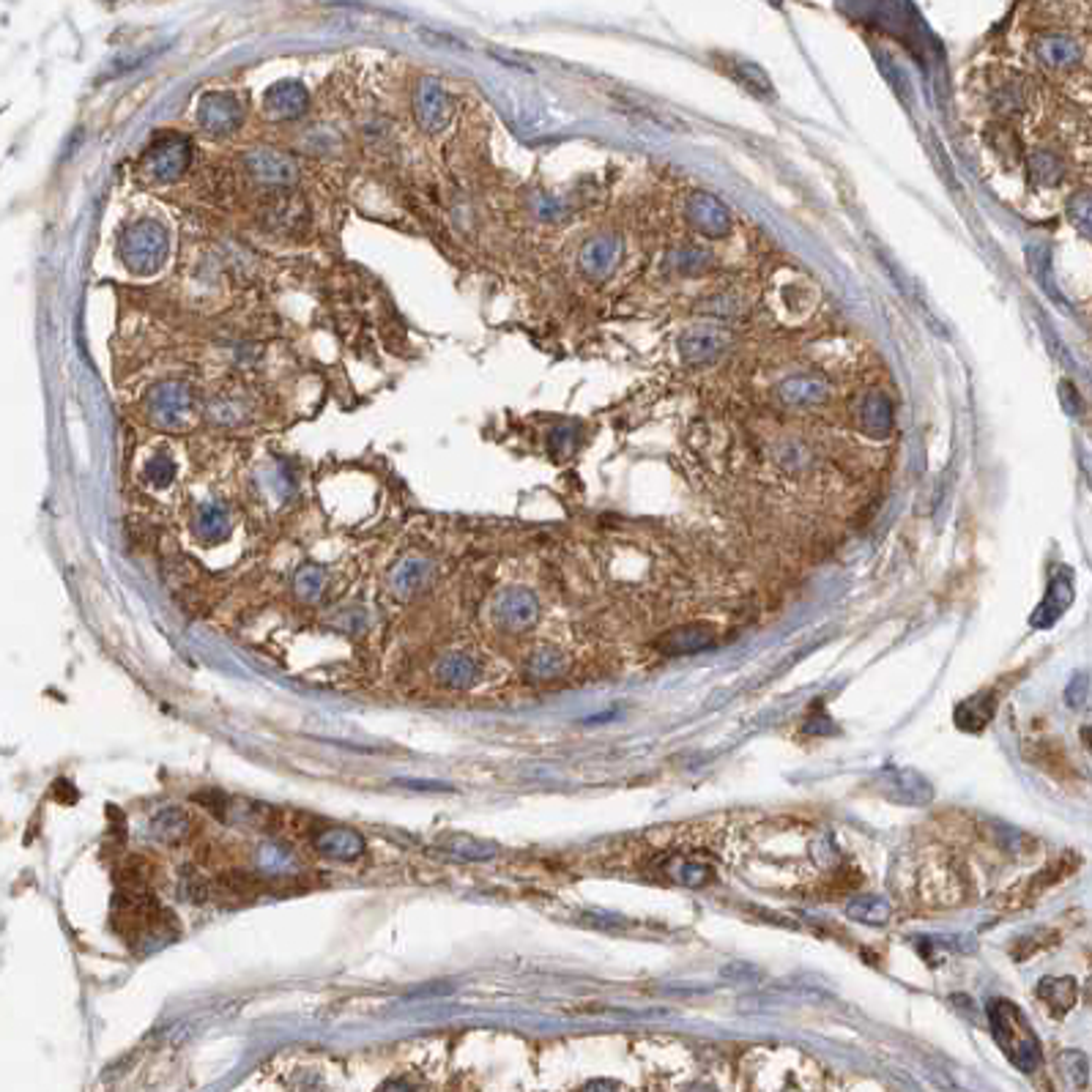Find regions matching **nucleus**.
Segmentation results:
<instances>
[{"label":"nucleus","mask_w":1092,"mask_h":1092,"mask_svg":"<svg viewBox=\"0 0 1092 1092\" xmlns=\"http://www.w3.org/2000/svg\"><path fill=\"white\" fill-rule=\"evenodd\" d=\"M989 1024L994 1032L996 1046L1005 1052V1057L1016 1068L1032 1073L1041 1065L1038 1035H1035L1032 1024L1019 1005H1013L1010 999H991L989 1002Z\"/></svg>","instance_id":"f257e3e1"},{"label":"nucleus","mask_w":1092,"mask_h":1092,"mask_svg":"<svg viewBox=\"0 0 1092 1092\" xmlns=\"http://www.w3.org/2000/svg\"><path fill=\"white\" fill-rule=\"evenodd\" d=\"M168 255V231L157 220H140L123 231L121 260L135 274H154Z\"/></svg>","instance_id":"f03ea898"},{"label":"nucleus","mask_w":1092,"mask_h":1092,"mask_svg":"<svg viewBox=\"0 0 1092 1092\" xmlns=\"http://www.w3.org/2000/svg\"><path fill=\"white\" fill-rule=\"evenodd\" d=\"M192 162V146L184 135L157 137L146 154V168L157 181H175Z\"/></svg>","instance_id":"7ed1b4c3"},{"label":"nucleus","mask_w":1092,"mask_h":1092,"mask_svg":"<svg viewBox=\"0 0 1092 1092\" xmlns=\"http://www.w3.org/2000/svg\"><path fill=\"white\" fill-rule=\"evenodd\" d=\"M241 118H244V107H241V102L234 94L214 91V94H206V97L200 99V104H197V123H200V129L214 137H225L236 132L241 126Z\"/></svg>","instance_id":"20e7f679"},{"label":"nucleus","mask_w":1092,"mask_h":1092,"mask_svg":"<svg viewBox=\"0 0 1092 1092\" xmlns=\"http://www.w3.org/2000/svg\"><path fill=\"white\" fill-rule=\"evenodd\" d=\"M148 411L162 428L181 425L192 411V392L178 380L160 383V386H154V392L148 394Z\"/></svg>","instance_id":"39448f33"},{"label":"nucleus","mask_w":1092,"mask_h":1092,"mask_svg":"<svg viewBox=\"0 0 1092 1092\" xmlns=\"http://www.w3.org/2000/svg\"><path fill=\"white\" fill-rule=\"evenodd\" d=\"M493 616H496L499 627L510 630V633H520V630H528L537 622L540 602L528 589H507L493 602Z\"/></svg>","instance_id":"423d86ee"},{"label":"nucleus","mask_w":1092,"mask_h":1092,"mask_svg":"<svg viewBox=\"0 0 1092 1092\" xmlns=\"http://www.w3.org/2000/svg\"><path fill=\"white\" fill-rule=\"evenodd\" d=\"M246 171L252 172L263 184L288 186L299 178V165L291 154L274 151V148H255L244 157Z\"/></svg>","instance_id":"0eeeda50"},{"label":"nucleus","mask_w":1092,"mask_h":1092,"mask_svg":"<svg viewBox=\"0 0 1092 1092\" xmlns=\"http://www.w3.org/2000/svg\"><path fill=\"white\" fill-rule=\"evenodd\" d=\"M414 110H417V121L422 123V129H428V132H442L446 126V121H449V99H446V91L439 80L425 77L419 83Z\"/></svg>","instance_id":"6e6552de"},{"label":"nucleus","mask_w":1092,"mask_h":1092,"mask_svg":"<svg viewBox=\"0 0 1092 1092\" xmlns=\"http://www.w3.org/2000/svg\"><path fill=\"white\" fill-rule=\"evenodd\" d=\"M728 345V334L717 326H693L679 340V354L688 365H704L720 357Z\"/></svg>","instance_id":"1a4fd4ad"},{"label":"nucleus","mask_w":1092,"mask_h":1092,"mask_svg":"<svg viewBox=\"0 0 1092 1092\" xmlns=\"http://www.w3.org/2000/svg\"><path fill=\"white\" fill-rule=\"evenodd\" d=\"M622 255V241L616 236H597L583 244L578 255V266L589 280H605L616 269Z\"/></svg>","instance_id":"9d476101"},{"label":"nucleus","mask_w":1092,"mask_h":1092,"mask_svg":"<svg viewBox=\"0 0 1092 1092\" xmlns=\"http://www.w3.org/2000/svg\"><path fill=\"white\" fill-rule=\"evenodd\" d=\"M688 220L693 228L701 231L710 239H723L728 234V211L725 206L710 192H696L688 200Z\"/></svg>","instance_id":"9b49d317"},{"label":"nucleus","mask_w":1092,"mask_h":1092,"mask_svg":"<svg viewBox=\"0 0 1092 1092\" xmlns=\"http://www.w3.org/2000/svg\"><path fill=\"white\" fill-rule=\"evenodd\" d=\"M312 847L323 857L334 859H357L365 854V838L357 833V830H348V827H326L320 833L312 835Z\"/></svg>","instance_id":"f8f14e48"},{"label":"nucleus","mask_w":1092,"mask_h":1092,"mask_svg":"<svg viewBox=\"0 0 1092 1092\" xmlns=\"http://www.w3.org/2000/svg\"><path fill=\"white\" fill-rule=\"evenodd\" d=\"M896 425V408L884 392H868L859 403V428L871 439H884Z\"/></svg>","instance_id":"ddd939ff"},{"label":"nucleus","mask_w":1092,"mask_h":1092,"mask_svg":"<svg viewBox=\"0 0 1092 1092\" xmlns=\"http://www.w3.org/2000/svg\"><path fill=\"white\" fill-rule=\"evenodd\" d=\"M307 91L296 80H283V83L271 86L263 97L266 112H271L274 118H299L302 112L307 110Z\"/></svg>","instance_id":"4468645a"},{"label":"nucleus","mask_w":1092,"mask_h":1092,"mask_svg":"<svg viewBox=\"0 0 1092 1092\" xmlns=\"http://www.w3.org/2000/svg\"><path fill=\"white\" fill-rule=\"evenodd\" d=\"M1070 602H1073V583H1070L1068 573H1059V576L1052 580L1046 600L1041 602V605H1038V611L1032 614V625L1052 627L1059 616L1068 611Z\"/></svg>","instance_id":"2eb2a0df"},{"label":"nucleus","mask_w":1092,"mask_h":1092,"mask_svg":"<svg viewBox=\"0 0 1092 1092\" xmlns=\"http://www.w3.org/2000/svg\"><path fill=\"white\" fill-rule=\"evenodd\" d=\"M430 573H433V565L425 556H405L403 562L394 565L389 583H392L397 597H411L414 591H419L428 583Z\"/></svg>","instance_id":"dca6fc26"},{"label":"nucleus","mask_w":1092,"mask_h":1092,"mask_svg":"<svg viewBox=\"0 0 1092 1092\" xmlns=\"http://www.w3.org/2000/svg\"><path fill=\"white\" fill-rule=\"evenodd\" d=\"M830 386L819 375H794L781 383V400L785 405H819L827 400Z\"/></svg>","instance_id":"f3484780"},{"label":"nucleus","mask_w":1092,"mask_h":1092,"mask_svg":"<svg viewBox=\"0 0 1092 1092\" xmlns=\"http://www.w3.org/2000/svg\"><path fill=\"white\" fill-rule=\"evenodd\" d=\"M713 647V633L707 627L688 625V627H676L671 633H665L660 639V651L665 654H696V651Z\"/></svg>","instance_id":"a211bd4d"},{"label":"nucleus","mask_w":1092,"mask_h":1092,"mask_svg":"<svg viewBox=\"0 0 1092 1092\" xmlns=\"http://www.w3.org/2000/svg\"><path fill=\"white\" fill-rule=\"evenodd\" d=\"M195 531L200 540L220 542L231 534V515L220 502H203L195 512Z\"/></svg>","instance_id":"6ab92c4d"},{"label":"nucleus","mask_w":1092,"mask_h":1092,"mask_svg":"<svg viewBox=\"0 0 1092 1092\" xmlns=\"http://www.w3.org/2000/svg\"><path fill=\"white\" fill-rule=\"evenodd\" d=\"M436 676L442 679L444 685H449V688L466 690V688H471L474 682H477L479 665H477V660L471 657V654H463V651H452V654H446L442 663H439V668H436Z\"/></svg>","instance_id":"aec40b11"},{"label":"nucleus","mask_w":1092,"mask_h":1092,"mask_svg":"<svg viewBox=\"0 0 1092 1092\" xmlns=\"http://www.w3.org/2000/svg\"><path fill=\"white\" fill-rule=\"evenodd\" d=\"M439 849L446 852V854H452V857L471 859V862H477V859L485 862V859H493L499 854L496 844L479 841L474 835H446L444 841H439Z\"/></svg>","instance_id":"412c9836"},{"label":"nucleus","mask_w":1092,"mask_h":1092,"mask_svg":"<svg viewBox=\"0 0 1092 1092\" xmlns=\"http://www.w3.org/2000/svg\"><path fill=\"white\" fill-rule=\"evenodd\" d=\"M1038 996L1044 999L1046 1005L1052 1007L1055 1013H1068L1070 1007L1076 1005V996H1079V986L1073 978H1044L1038 983Z\"/></svg>","instance_id":"4be33fe9"},{"label":"nucleus","mask_w":1092,"mask_h":1092,"mask_svg":"<svg viewBox=\"0 0 1092 1092\" xmlns=\"http://www.w3.org/2000/svg\"><path fill=\"white\" fill-rule=\"evenodd\" d=\"M1035 52H1038V58H1041L1046 66H1055V69H1059V66H1073V63L1081 58L1079 44H1076L1073 38H1065V36L1041 38V41H1038V47H1035Z\"/></svg>","instance_id":"5701e85b"},{"label":"nucleus","mask_w":1092,"mask_h":1092,"mask_svg":"<svg viewBox=\"0 0 1092 1092\" xmlns=\"http://www.w3.org/2000/svg\"><path fill=\"white\" fill-rule=\"evenodd\" d=\"M567 657L559 649L553 647H542L526 660V674L528 679L534 682H548V679H556V676L565 674Z\"/></svg>","instance_id":"b1692460"},{"label":"nucleus","mask_w":1092,"mask_h":1092,"mask_svg":"<svg viewBox=\"0 0 1092 1092\" xmlns=\"http://www.w3.org/2000/svg\"><path fill=\"white\" fill-rule=\"evenodd\" d=\"M847 915L852 921L865 922V925H884V922L890 921V904L884 898L862 896L849 901Z\"/></svg>","instance_id":"393cba45"},{"label":"nucleus","mask_w":1092,"mask_h":1092,"mask_svg":"<svg viewBox=\"0 0 1092 1092\" xmlns=\"http://www.w3.org/2000/svg\"><path fill=\"white\" fill-rule=\"evenodd\" d=\"M294 589L305 602H315L326 589V573L318 565L299 567V573L294 576Z\"/></svg>","instance_id":"a878e982"},{"label":"nucleus","mask_w":1092,"mask_h":1092,"mask_svg":"<svg viewBox=\"0 0 1092 1092\" xmlns=\"http://www.w3.org/2000/svg\"><path fill=\"white\" fill-rule=\"evenodd\" d=\"M1030 171H1032V178H1035L1038 184L1055 186L1062 181L1065 168H1062V162L1057 160L1055 154H1049V151H1035V154L1030 157Z\"/></svg>","instance_id":"bb28decb"},{"label":"nucleus","mask_w":1092,"mask_h":1092,"mask_svg":"<svg viewBox=\"0 0 1092 1092\" xmlns=\"http://www.w3.org/2000/svg\"><path fill=\"white\" fill-rule=\"evenodd\" d=\"M151 830L157 833L160 841H178V838L186 835V830H189V819H186V813H181L178 808H168V810H162L160 816H154Z\"/></svg>","instance_id":"cd10ccee"},{"label":"nucleus","mask_w":1092,"mask_h":1092,"mask_svg":"<svg viewBox=\"0 0 1092 1092\" xmlns=\"http://www.w3.org/2000/svg\"><path fill=\"white\" fill-rule=\"evenodd\" d=\"M1068 217L1073 222V228L1079 231L1084 239L1092 241V189H1084V192H1076V195L1068 200Z\"/></svg>","instance_id":"c85d7f7f"},{"label":"nucleus","mask_w":1092,"mask_h":1092,"mask_svg":"<svg viewBox=\"0 0 1092 1092\" xmlns=\"http://www.w3.org/2000/svg\"><path fill=\"white\" fill-rule=\"evenodd\" d=\"M1057 1065H1059V1073H1062V1079L1068 1081L1070 1087H1084L1087 1079H1090V1062H1087V1057L1081 1055V1052H1062L1059 1059H1057Z\"/></svg>","instance_id":"c756f323"},{"label":"nucleus","mask_w":1092,"mask_h":1092,"mask_svg":"<svg viewBox=\"0 0 1092 1092\" xmlns=\"http://www.w3.org/2000/svg\"><path fill=\"white\" fill-rule=\"evenodd\" d=\"M986 696V693H983ZM983 696H978V699H972L967 701L964 707H958V713L956 715H964L967 713V720H961V728H981L989 717H991V713H994V704H991V699H986V704L981 707V701Z\"/></svg>","instance_id":"7c9ffc66"},{"label":"nucleus","mask_w":1092,"mask_h":1092,"mask_svg":"<svg viewBox=\"0 0 1092 1092\" xmlns=\"http://www.w3.org/2000/svg\"><path fill=\"white\" fill-rule=\"evenodd\" d=\"M671 876H674L676 882L688 884V887H701V884L710 882L715 873L704 862H679L674 871H671Z\"/></svg>","instance_id":"2f4dec72"},{"label":"nucleus","mask_w":1092,"mask_h":1092,"mask_svg":"<svg viewBox=\"0 0 1092 1092\" xmlns=\"http://www.w3.org/2000/svg\"><path fill=\"white\" fill-rule=\"evenodd\" d=\"M146 477L157 485V488H165V485H171L172 477H175V466H172V460L171 457H165V454H157V457H151V463L146 466Z\"/></svg>","instance_id":"473e14b6"},{"label":"nucleus","mask_w":1092,"mask_h":1092,"mask_svg":"<svg viewBox=\"0 0 1092 1092\" xmlns=\"http://www.w3.org/2000/svg\"><path fill=\"white\" fill-rule=\"evenodd\" d=\"M739 74H742V80H745L750 88H756L759 94H770V80H767V74L761 72L756 63H739Z\"/></svg>","instance_id":"72a5a7b5"},{"label":"nucleus","mask_w":1092,"mask_h":1092,"mask_svg":"<svg viewBox=\"0 0 1092 1092\" xmlns=\"http://www.w3.org/2000/svg\"><path fill=\"white\" fill-rule=\"evenodd\" d=\"M1087 690H1090L1087 676L1084 674L1073 676V679H1070V685L1065 688V701H1068V707H1081V704L1087 701Z\"/></svg>","instance_id":"f704fd0d"},{"label":"nucleus","mask_w":1092,"mask_h":1092,"mask_svg":"<svg viewBox=\"0 0 1092 1092\" xmlns=\"http://www.w3.org/2000/svg\"><path fill=\"white\" fill-rule=\"evenodd\" d=\"M573 430H567V428H559V430H553V436H551V449L556 454H565L573 449Z\"/></svg>","instance_id":"c9c22d12"},{"label":"nucleus","mask_w":1092,"mask_h":1092,"mask_svg":"<svg viewBox=\"0 0 1092 1092\" xmlns=\"http://www.w3.org/2000/svg\"><path fill=\"white\" fill-rule=\"evenodd\" d=\"M378 1092H422V1090H419V1084H414V1081L394 1079V1081H386Z\"/></svg>","instance_id":"e433bc0d"},{"label":"nucleus","mask_w":1092,"mask_h":1092,"mask_svg":"<svg viewBox=\"0 0 1092 1092\" xmlns=\"http://www.w3.org/2000/svg\"><path fill=\"white\" fill-rule=\"evenodd\" d=\"M397 784L411 785V788H430V791H439V788H444V791H452V785L433 784V781H397Z\"/></svg>","instance_id":"4c0bfd02"},{"label":"nucleus","mask_w":1092,"mask_h":1092,"mask_svg":"<svg viewBox=\"0 0 1092 1092\" xmlns=\"http://www.w3.org/2000/svg\"><path fill=\"white\" fill-rule=\"evenodd\" d=\"M583 1092H619V1087L608 1079H594L583 1087Z\"/></svg>","instance_id":"58836bf2"},{"label":"nucleus","mask_w":1092,"mask_h":1092,"mask_svg":"<svg viewBox=\"0 0 1092 1092\" xmlns=\"http://www.w3.org/2000/svg\"><path fill=\"white\" fill-rule=\"evenodd\" d=\"M685 1092H717V1090H715L713 1084H701V1081H699V1084H690Z\"/></svg>","instance_id":"ea45409f"}]
</instances>
